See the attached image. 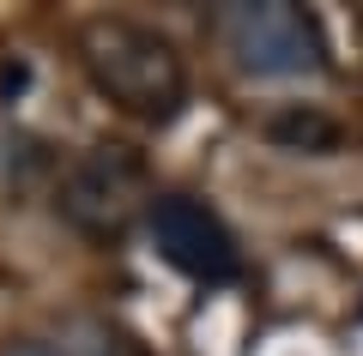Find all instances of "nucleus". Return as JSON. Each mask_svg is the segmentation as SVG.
<instances>
[{"label": "nucleus", "mask_w": 363, "mask_h": 356, "mask_svg": "<svg viewBox=\"0 0 363 356\" xmlns=\"http://www.w3.org/2000/svg\"><path fill=\"white\" fill-rule=\"evenodd\" d=\"M0 356H67L61 344H49V338H6L0 344Z\"/></svg>", "instance_id": "7"}, {"label": "nucleus", "mask_w": 363, "mask_h": 356, "mask_svg": "<svg viewBox=\"0 0 363 356\" xmlns=\"http://www.w3.org/2000/svg\"><path fill=\"white\" fill-rule=\"evenodd\" d=\"M61 350H67V356H145L121 326L91 320V314H73V320H67V344H61Z\"/></svg>", "instance_id": "6"}, {"label": "nucleus", "mask_w": 363, "mask_h": 356, "mask_svg": "<svg viewBox=\"0 0 363 356\" xmlns=\"http://www.w3.org/2000/svg\"><path fill=\"white\" fill-rule=\"evenodd\" d=\"M145 229H152V248L164 266H176L188 284H236L242 278V254H236V236L224 229V217L212 205L188 200V193H157L152 212H145Z\"/></svg>", "instance_id": "4"}, {"label": "nucleus", "mask_w": 363, "mask_h": 356, "mask_svg": "<svg viewBox=\"0 0 363 356\" xmlns=\"http://www.w3.org/2000/svg\"><path fill=\"white\" fill-rule=\"evenodd\" d=\"M218 37L230 49L236 73L248 79H321L327 37L321 18L291 0H230L218 6Z\"/></svg>", "instance_id": "3"}, {"label": "nucleus", "mask_w": 363, "mask_h": 356, "mask_svg": "<svg viewBox=\"0 0 363 356\" xmlns=\"http://www.w3.org/2000/svg\"><path fill=\"white\" fill-rule=\"evenodd\" d=\"M79 67L121 115L145 121V127L176 121L188 103V61L176 54L169 37H157L140 18H109V13L85 18L79 25Z\"/></svg>", "instance_id": "1"}, {"label": "nucleus", "mask_w": 363, "mask_h": 356, "mask_svg": "<svg viewBox=\"0 0 363 356\" xmlns=\"http://www.w3.org/2000/svg\"><path fill=\"white\" fill-rule=\"evenodd\" d=\"M267 139L285 145V151H309V157H327L339 151V121L321 109H303V103H291V109L267 115Z\"/></svg>", "instance_id": "5"}, {"label": "nucleus", "mask_w": 363, "mask_h": 356, "mask_svg": "<svg viewBox=\"0 0 363 356\" xmlns=\"http://www.w3.org/2000/svg\"><path fill=\"white\" fill-rule=\"evenodd\" d=\"M55 212L67 229H79L85 242H121L145 212H152V169L133 145H91L61 169L55 188Z\"/></svg>", "instance_id": "2"}]
</instances>
